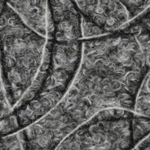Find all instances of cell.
<instances>
[{
    "mask_svg": "<svg viewBox=\"0 0 150 150\" xmlns=\"http://www.w3.org/2000/svg\"><path fill=\"white\" fill-rule=\"evenodd\" d=\"M149 8L125 27L82 40L81 59L63 98L23 128L26 150H52L80 124L107 108L133 112L149 72Z\"/></svg>",
    "mask_w": 150,
    "mask_h": 150,
    "instance_id": "1",
    "label": "cell"
},
{
    "mask_svg": "<svg viewBox=\"0 0 150 150\" xmlns=\"http://www.w3.org/2000/svg\"><path fill=\"white\" fill-rule=\"evenodd\" d=\"M52 39L35 32L6 3L0 13V70L13 111L36 93L50 60Z\"/></svg>",
    "mask_w": 150,
    "mask_h": 150,
    "instance_id": "2",
    "label": "cell"
},
{
    "mask_svg": "<svg viewBox=\"0 0 150 150\" xmlns=\"http://www.w3.org/2000/svg\"><path fill=\"white\" fill-rule=\"evenodd\" d=\"M81 50L82 40H52L50 60L42 85L33 97L12 112L21 129L38 120L60 102L78 67Z\"/></svg>",
    "mask_w": 150,
    "mask_h": 150,
    "instance_id": "3",
    "label": "cell"
},
{
    "mask_svg": "<svg viewBox=\"0 0 150 150\" xmlns=\"http://www.w3.org/2000/svg\"><path fill=\"white\" fill-rule=\"evenodd\" d=\"M133 112L107 108L76 127L57 146L58 150L131 149Z\"/></svg>",
    "mask_w": 150,
    "mask_h": 150,
    "instance_id": "4",
    "label": "cell"
},
{
    "mask_svg": "<svg viewBox=\"0 0 150 150\" xmlns=\"http://www.w3.org/2000/svg\"><path fill=\"white\" fill-rule=\"evenodd\" d=\"M75 2L82 16L107 33L123 28L132 20L129 12L120 0H75Z\"/></svg>",
    "mask_w": 150,
    "mask_h": 150,
    "instance_id": "5",
    "label": "cell"
},
{
    "mask_svg": "<svg viewBox=\"0 0 150 150\" xmlns=\"http://www.w3.org/2000/svg\"><path fill=\"white\" fill-rule=\"evenodd\" d=\"M52 22V40H82V15L75 0H48Z\"/></svg>",
    "mask_w": 150,
    "mask_h": 150,
    "instance_id": "6",
    "label": "cell"
},
{
    "mask_svg": "<svg viewBox=\"0 0 150 150\" xmlns=\"http://www.w3.org/2000/svg\"><path fill=\"white\" fill-rule=\"evenodd\" d=\"M6 3L32 29L52 39V22L48 0H6Z\"/></svg>",
    "mask_w": 150,
    "mask_h": 150,
    "instance_id": "7",
    "label": "cell"
},
{
    "mask_svg": "<svg viewBox=\"0 0 150 150\" xmlns=\"http://www.w3.org/2000/svg\"><path fill=\"white\" fill-rule=\"evenodd\" d=\"M149 72L145 76L136 93L133 112L139 115L149 117Z\"/></svg>",
    "mask_w": 150,
    "mask_h": 150,
    "instance_id": "8",
    "label": "cell"
},
{
    "mask_svg": "<svg viewBox=\"0 0 150 150\" xmlns=\"http://www.w3.org/2000/svg\"><path fill=\"white\" fill-rule=\"evenodd\" d=\"M149 117L139 115L133 112L131 119V139L132 146L149 134Z\"/></svg>",
    "mask_w": 150,
    "mask_h": 150,
    "instance_id": "9",
    "label": "cell"
},
{
    "mask_svg": "<svg viewBox=\"0 0 150 150\" xmlns=\"http://www.w3.org/2000/svg\"><path fill=\"white\" fill-rule=\"evenodd\" d=\"M10 149L26 150V139L23 129L0 138V150Z\"/></svg>",
    "mask_w": 150,
    "mask_h": 150,
    "instance_id": "10",
    "label": "cell"
},
{
    "mask_svg": "<svg viewBox=\"0 0 150 150\" xmlns=\"http://www.w3.org/2000/svg\"><path fill=\"white\" fill-rule=\"evenodd\" d=\"M130 13V16L134 19L139 16L149 6V0H120Z\"/></svg>",
    "mask_w": 150,
    "mask_h": 150,
    "instance_id": "11",
    "label": "cell"
},
{
    "mask_svg": "<svg viewBox=\"0 0 150 150\" xmlns=\"http://www.w3.org/2000/svg\"><path fill=\"white\" fill-rule=\"evenodd\" d=\"M19 129H22L19 126L16 115L12 112L0 121V138L7 134L16 132Z\"/></svg>",
    "mask_w": 150,
    "mask_h": 150,
    "instance_id": "12",
    "label": "cell"
},
{
    "mask_svg": "<svg viewBox=\"0 0 150 150\" xmlns=\"http://www.w3.org/2000/svg\"><path fill=\"white\" fill-rule=\"evenodd\" d=\"M12 112L13 110L6 98V94L1 76V70H0V121L5 119L6 116H8Z\"/></svg>",
    "mask_w": 150,
    "mask_h": 150,
    "instance_id": "13",
    "label": "cell"
},
{
    "mask_svg": "<svg viewBox=\"0 0 150 150\" xmlns=\"http://www.w3.org/2000/svg\"><path fill=\"white\" fill-rule=\"evenodd\" d=\"M149 134L144 137L141 140H139L137 144H136L132 149H139V150H145L149 149Z\"/></svg>",
    "mask_w": 150,
    "mask_h": 150,
    "instance_id": "14",
    "label": "cell"
}]
</instances>
